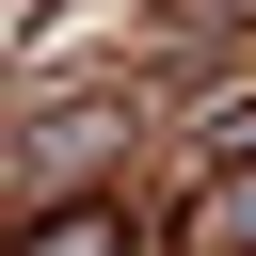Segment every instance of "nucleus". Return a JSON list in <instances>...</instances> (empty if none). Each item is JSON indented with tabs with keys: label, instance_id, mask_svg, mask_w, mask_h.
Segmentation results:
<instances>
[{
	"label": "nucleus",
	"instance_id": "obj_1",
	"mask_svg": "<svg viewBox=\"0 0 256 256\" xmlns=\"http://www.w3.org/2000/svg\"><path fill=\"white\" fill-rule=\"evenodd\" d=\"M16 256H128V208H112V192H80V208H48Z\"/></svg>",
	"mask_w": 256,
	"mask_h": 256
},
{
	"label": "nucleus",
	"instance_id": "obj_2",
	"mask_svg": "<svg viewBox=\"0 0 256 256\" xmlns=\"http://www.w3.org/2000/svg\"><path fill=\"white\" fill-rule=\"evenodd\" d=\"M192 256H256V160H240V176H208V208H192Z\"/></svg>",
	"mask_w": 256,
	"mask_h": 256
},
{
	"label": "nucleus",
	"instance_id": "obj_3",
	"mask_svg": "<svg viewBox=\"0 0 256 256\" xmlns=\"http://www.w3.org/2000/svg\"><path fill=\"white\" fill-rule=\"evenodd\" d=\"M208 144H224V176H240V160H256V96H224V128H208Z\"/></svg>",
	"mask_w": 256,
	"mask_h": 256
}]
</instances>
